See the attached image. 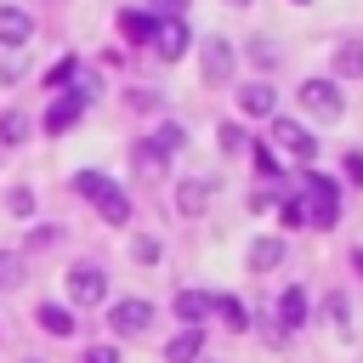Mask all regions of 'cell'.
<instances>
[{
  "label": "cell",
  "mask_w": 363,
  "mask_h": 363,
  "mask_svg": "<svg viewBox=\"0 0 363 363\" xmlns=\"http://www.w3.org/2000/svg\"><path fill=\"white\" fill-rule=\"evenodd\" d=\"M74 187L96 204V216H102V221H113V227H125V221H130V199H125L102 170H79V176H74Z\"/></svg>",
  "instance_id": "obj_1"
},
{
  "label": "cell",
  "mask_w": 363,
  "mask_h": 363,
  "mask_svg": "<svg viewBox=\"0 0 363 363\" xmlns=\"http://www.w3.org/2000/svg\"><path fill=\"white\" fill-rule=\"evenodd\" d=\"M278 261H284V244H278V238H255V244H250V267H255V272H272Z\"/></svg>",
  "instance_id": "obj_16"
},
{
  "label": "cell",
  "mask_w": 363,
  "mask_h": 363,
  "mask_svg": "<svg viewBox=\"0 0 363 363\" xmlns=\"http://www.w3.org/2000/svg\"><path fill=\"white\" fill-rule=\"evenodd\" d=\"M28 363H34V357H28Z\"/></svg>",
  "instance_id": "obj_40"
},
{
  "label": "cell",
  "mask_w": 363,
  "mask_h": 363,
  "mask_svg": "<svg viewBox=\"0 0 363 363\" xmlns=\"http://www.w3.org/2000/svg\"><path fill=\"white\" fill-rule=\"evenodd\" d=\"M176 318L193 329L199 318H210V295H204V289H182V295H176Z\"/></svg>",
  "instance_id": "obj_13"
},
{
  "label": "cell",
  "mask_w": 363,
  "mask_h": 363,
  "mask_svg": "<svg viewBox=\"0 0 363 363\" xmlns=\"http://www.w3.org/2000/svg\"><path fill=\"white\" fill-rule=\"evenodd\" d=\"M74 74H79V62H74V57H62V62H57V68L45 74V85H68Z\"/></svg>",
  "instance_id": "obj_26"
},
{
  "label": "cell",
  "mask_w": 363,
  "mask_h": 363,
  "mask_svg": "<svg viewBox=\"0 0 363 363\" xmlns=\"http://www.w3.org/2000/svg\"><path fill=\"white\" fill-rule=\"evenodd\" d=\"M301 210H306V221H312L318 233L335 227V221H340V187H335L329 176L312 170V176H306V199H301Z\"/></svg>",
  "instance_id": "obj_3"
},
{
  "label": "cell",
  "mask_w": 363,
  "mask_h": 363,
  "mask_svg": "<svg viewBox=\"0 0 363 363\" xmlns=\"http://www.w3.org/2000/svg\"><path fill=\"white\" fill-rule=\"evenodd\" d=\"M23 74V51H0V85H11Z\"/></svg>",
  "instance_id": "obj_25"
},
{
  "label": "cell",
  "mask_w": 363,
  "mask_h": 363,
  "mask_svg": "<svg viewBox=\"0 0 363 363\" xmlns=\"http://www.w3.org/2000/svg\"><path fill=\"white\" fill-rule=\"evenodd\" d=\"M227 6H250V0H227Z\"/></svg>",
  "instance_id": "obj_38"
},
{
  "label": "cell",
  "mask_w": 363,
  "mask_h": 363,
  "mask_svg": "<svg viewBox=\"0 0 363 363\" xmlns=\"http://www.w3.org/2000/svg\"><path fill=\"white\" fill-rule=\"evenodd\" d=\"M199 346H204V335H199V329H182V335L164 346V357H170V363H193V357H199Z\"/></svg>",
  "instance_id": "obj_17"
},
{
  "label": "cell",
  "mask_w": 363,
  "mask_h": 363,
  "mask_svg": "<svg viewBox=\"0 0 363 363\" xmlns=\"http://www.w3.org/2000/svg\"><path fill=\"white\" fill-rule=\"evenodd\" d=\"M352 267H357V272H363V250H357V255H352Z\"/></svg>",
  "instance_id": "obj_37"
},
{
  "label": "cell",
  "mask_w": 363,
  "mask_h": 363,
  "mask_svg": "<svg viewBox=\"0 0 363 363\" xmlns=\"http://www.w3.org/2000/svg\"><path fill=\"white\" fill-rule=\"evenodd\" d=\"M147 45H153V57L176 62L182 51H193V34H187V23H182V17H153V28H147Z\"/></svg>",
  "instance_id": "obj_4"
},
{
  "label": "cell",
  "mask_w": 363,
  "mask_h": 363,
  "mask_svg": "<svg viewBox=\"0 0 363 363\" xmlns=\"http://www.w3.org/2000/svg\"><path fill=\"white\" fill-rule=\"evenodd\" d=\"M159 6H164V17H182V6H187V0H159Z\"/></svg>",
  "instance_id": "obj_36"
},
{
  "label": "cell",
  "mask_w": 363,
  "mask_h": 363,
  "mask_svg": "<svg viewBox=\"0 0 363 363\" xmlns=\"http://www.w3.org/2000/svg\"><path fill=\"white\" fill-rule=\"evenodd\" d=\"M130 255H136L142 267H153V261H159V238H136V244H130Z\"/></svg>",
  "instance_id": "obj_28"
},
{
  "label": "cell",
  "mask_w": 363,
  "mask_h": 363,
  "mask_svg": "<svg viewBox=\"0 0 363 363\" xmlns=\"http://www.w3.org/2000/svg\"><path fill=\"white\" fill-rule=\"evenodd\" d=\"M346 176H352V182H363V153H346Z\"/></svg>",
  "instance_id": "obj_35"
},
{
  "label": "cell",
  "mask_w": 363,
  "mask_h": 363,
  "mask_svg": "<svg viewBox=\"0 0 363 363\" xmlns=\"http://www.w3.org/2000/svg\"><path fill=\"white\" fill-rule=\"evenodd\" d=\"M34 34V17L23 6H0V45L6 51H23V40Z\"/></svg>",
  "instance_id": "obj_8"
},
{
  "label": "cell",
  "mask_w": 363,
  "mask_h": 363,
  "mask_svg": "<svg viewBox=\"0 0 363 363\" xmlns=\"http://www.w3.org/2000/svg\"><path fill=\"white\" fill-rule=\"evenodd\" d=\"M199 57H204V79H210V85H221V79L233 74V45H227V40H204Z\"/></svg>",
  "instance_id": "obj_9"
},
{
  "label": "cell",
  "mask_w": 363,
  "mask_h": 363,
  "mask_svg": "<svg viewBox=\"0 0 363 363\" xmlns=\"http://www.w3.org/2000/svg\"><path fill=\"white\" fill-rule=\"evenodd\" d=\"M68 295H74L79 306H96V301L108 295V272H102V267H85V261L68 267Z\"/></svg>",
  "instance_id": "obj_7"
},
{
  "label": "cell",
  "mask_w": 363,
  "mask_h": 363,
  "mask_svg": "<svg viewBox=\"0 0 363 363\" xmlns=\"http://www.w3.org/2000/svg\"><path fill=\"white\" fill-rule=\"evenodd\" d=\"M272 102H278V96H272V85H261V79L238 91V108H244V113H255V119H272Z\"/></svg>",
  "instance_id": "obj_12"
},
{
  "label": "cell",
  "mask_w": 363,
  "mask_h": 363,
  "mask_svg": "<svg viewBox=\"0 0 363 363\" xmlns=\"http://www.w3.org/2000/svg\"><path fill=\"white\" fill-rule=\"evenodd\" d=\"M45 244H57V227H40V233L28 238V250H45Z\"/></svg>",
  "instance_id": "obj_34"
},
{
  "label": "cell",
  "mask_w": 363,
  "mask_h": 363,
  "mask_svg": "<svg viewBox=\"0 0 363 363\" xmlns=\"http://www.w3.org/2000/svg\"><path fill=\"white\" fill-rule=\"evenodd\" d=\"M306 323V289H284L278 295V335H295Z\"/></svg>",
  "instance_id": "obj_11"
},
{
  "label": "cell",
  "mask_w": 363,
  "mask_h": 363,
  "mask_svg": "<svg viewBox=\"0 0 363 363\" xmlns=\"http://www.w3.org/2000/svg\"><path fill=\"white\" fill-rule=\"evenodd\" d=\"M147 28H153V17H142V11H119V34H125V40H142V45H147Z\"/></svg>",
  "instance_id": "obj_20"
},
{
  "label": "cell",
  "mask_w": 363,
  "mask_h": 363,
  "mask_svg": "<svg viewBox=\"0 0 363 363\" xmlns=\"http://www.w3.org/2000/svg\"><path fill=\"white\" fill-rule=\"evenodd\" d=\"M85 363H119V352H113V346H91V352H85Z\"/></svg>",
  "instance_id": "obj_33"
},
{
  "label": "cell",
  "mask_w": 363,
  "mask_h": 363,
  "mask_svg": "<svg viewBox=\"0 0 363 363\" xmlns=\"http://www.w3.org/2000/svg\"><path fill=\"white\" fill-rule=\"evenodd\" d=\"M153 323V306L147 301H119L113 306V335H142Z\"/></svg>",
  "instance_id": "obj_10"
},
{
  "label": "cell",
  "mask_w": 363,
  "mask_h": 363,
  "mask_svg": "<svg viewBox=\"0 0 363 363\" xmlns=\"http://www.w3.org/2000/svg\"><path fill=\"white\" fill-rule=\"evenodd\" d=\"M130 159H136V170H142L147 182H159V176H164V153L153 147V136H147V142H136V153H130Z\"/></svg>",
  "instance_id": "obj_14"
},
{
  "label": "cell",
  "mask_w": 363,
  "mask_h": 363,
  "mask_svg": "<svg viewBox=\"0 0 363 363\" xmlns=\"http://www.w3.org/2000/svg\"><path fill=\"white\" fill-rule=\"evenodd\" d=\"M17 284H23V255L0 250V289H17Z\"/></svg>",
  "instance_id": "obj_22"
},
{
  "label": "cell",
  "mask_w": 363,
  "mask_h": 363,
  "mask_svg": "<svg viewBox=\"0 0 363 363\" xmlns=\"http://www.w3.org/2000/svg\"><path fill=\"white\" fill-rule=\"evenodd\" d=\"M210 312H216L227 329H244V323H250V318H244V306H238L233 295H210Z\"/></svg>",
  "instance_id": "obj_18"
},
{
  "label": "cell",
  "mask_w": 363,
  "mask_h": 363,
  "mask_svg": "<svg viewBox=\"0 0 363 363\" xmlns=\"http://www.w3.org/2000/svg\"><path fill=\"white\" fill-rule=\"evenodd\" d=\"M216 136H221V153H238V147H244V130H238V125H221Z\"/></svg>",
  "instance_id": "obj_29"
},
{
  "label": "cell",
  "mask_w": 363,
  "mask_h": 363,
  "mask_svg": "<svg viewBox=\"0 0 363 363\" xmlns=\"http://www.w3.org/2000/svg\"><path fill=\"white\" fill-rule=\"evenodd\" d=\"M301 108L329 125V119H340L346 102H340V85H335V79H306V85H301Z\"/></svg>",
  "instance_id": "obj_5"
},
{
  "label": "cell",
  "mask_w": 363,
  "mask_h": 363,
  "mask_svg": "<svg viewBox=\"0 0 363 363\" xmlns=\"http://www.w3.org/2000/svg\"><path fill=\"white\" fill-rule=\"evenodd\" d=\"M6 210H11V216H28V210H34V193H28V187H11Z\"/></svg>",
  "instance_id": "obj_27"
},
{
  "label": "cell",
  "mask_w": 363,
  "mask_h": 363,
  "mask_svg": "<svg viewBox=\"0 0 363 363\" xmlns=\"http://www.w3.org/2000/svg\"><path fill=\"white\" fill-rule=\"evenodd\" d=\"M295 6H306V0H295Z\"/></svg>",
  "instance_id": "obj_39"
},
{
  "label": "cell",
  "mask_w": 363,
  "mask_h": 363,
  "mask_svg": "<svg viewBox=\"0 0 363 363\" xmlns=\"http://www.w3.org/2000/svg\"><path fill=\"white\" fill-rule=\"evenodd\" d=\"M329 318H335V329L346 335V301H340V295H329Z\"/></svg>",
  "instance_id": "obj_32"
},
{
  "label": "cell",
  "mask_w": 363,
  "mask_h": 363,
  "mask_svg": "<svg viewBox=\"0 0 363 363\" xmlns=\"http://www.w3.org/2000/svg\"><path fill=\"white\" fill-rule=\"evenodd\" d=\"M28 136V119L23 113H0V147H17Z\"/></svg>",
  "instance_id": "obj_21"
},
{
  "label": "cell",
  "mask_w": 363,
  "mask_h": 363,
  "mask_svg": "<svg viewBox=\"0 0 363 363\" xmlns=\"http://www.w3.org/2000/svg\"><path fill=\"white\" fill-rule=\"evenodd\" d=\"M40 323H45L51 335H68V329H74V318H68V306H40Z\"/></svg>",
  "instance_id": "obj_24"
},
{
  "label": "cell",
  "mask_w": 363,
  "mask_h": 363,
  "mask_svg": "<svg viewBox=\"0 0 363 363\" xmlns=\"http://www.w3.org/2000/svg\"><path fill=\"white\" fill-rule=\"evenodd\" d=\"M153 147H159V153L170 159L176 147H187V130H182V125H159V136H153Z\"/></svg>",
  "instance_id": "obj_23"
},
{
  "label": "cell",
  "mask_w": 363,
  "mask_h": 363,
  "mask_svg": "<svg viewBox=\"0 0 363 363\" xmlns=\"http://www.w3.org/2000/svg\"><path fill=\"white\" fill-rule=\"evenodd\" d=\"M204 199H210V182H182V187H176V210H182V216H199Z\"/></svg>",
  "instance_id": "obj_15"
},
{
  "label": "cell",
  "mask_w": 363,
  "mask_h": 363,
  "mask_svg": "<svg viewBox=\"0 0 363 363\" xmlns=\"http://www.w3.org/2000/svg\"><path fill=\"white\" fill-rule=\"evenodd\" d=\"M278 216H284V227H301V221H306V210H301V199H284V204H278Z\"/></svg>",
  "instance_id": "obj_31"
},
{
  "label": "cell",
  "mask_w": 363,
  "mask_h": 363,
  "mask_svg": "<svg viewBox=\"0 0 363 363\" xmlns=\"http://www.w3.org/2000/svg\"><path fill=\"white\" fill-rule=\"evenodd\" d=\"M335 74L363 79V45H340V51H335Z\"/></svg>",
  "instance_id": "obj_19"
},
{
  "label": "cell",
  "mask_w": 363,
  "mask_h": 363,
  "mask_svg": "<svg viewBox=\"0 0 363 363\" xmlns=\"http://www.w3.org/2000/svg\"><path fill=\"white\" fill-rule=\"evenodd\" d=\"M255 170H261V176H272V182H278V153H272V147H255Z\"/></svg>",
  "instance_id": "obj_30"
},
{
  "label": "cell",
  "mask_w": 363,
  "mask_h": 363,
  "mask_svg": "<svg viewBox=\"0 0 363 363\" xmlns=\"http://www.w3.org/2000/svg\"><path fill=\"white\" fill-rule=\"evenodd\" d=\"M74 79H79V85L45 108V130H51V136H57V130H68V125H74V119H79V113L96 102V74H74Z\"/></svg>",
  "instance_id": "obj_2"
},
{
  "label": "cell",
  "mask_w": 363,
  "mask_h": 363,
  "mask_svg": "<svg viewBox=\"0 0 363 363\" xmlns=\"http://www.w3.org/2000/svg\"><path fill=\"white\" fill-rule=\"evenodd\" d=\"M272 142H278L289 159H318V136H312L306 125H295V119H272Z\"/></svg>",
  "instance_id": "obj_6"
}]
</instances>
